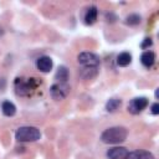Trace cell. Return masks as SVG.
Listing matches in <instances>:
<instances>
[{
  "instance_id": "2e32d148",
  "label": "cell",
  "mask_w": 159,
  "mask_h": 159,
  "mask_svg": "<svg viewBox=\"0 0 159 159\" xmlns=\"http://www.w3.org/2000/svg\"><path fill=\"white\" fill-rule=\"evenodd\" d=\"M125 22H127L128 25H138V24L140 22V16L137 15V14H132V15L127 16Z\"/></svg>"
},
{
  "instance_id": "ac0fdd59",
  "label": "cell",
  "mask_w": 159,
  "mask_h": 159,
  "mask_svg": "<svg viewBox=\"0 0 159 159\" xmlns=\"http://www.w3.org/2000/svg\"><path fill=\"white\" fill-rule=\"evenodd\" d=\"M152 113H153V114H158V113H159V104H158V103H154V104L152 106Z\"/></svg>"
},
{
  "instance_id": "6da1fadb",
  "label": "cell",
  "mask_w": 159,
  "mask_h": 159,
  "mask_svg": "<svg viewBox=\"0 0 159 159\" xmlns=\"http://www.w3.org/2000/svg\"><path fill=\"white\" fill-rule=\"evenodd\" d=\"M127 135L128 130L124 127H111L102 133L101 139L106 144H119L127 139Z\"/></svg>"
},
{
  "instance_id": "7a4b0ae2",
  "label": "cell",
  "mask_w": 159,
  "mask_h": 159,
  "mask_svg": "<svg viewBox=\"0 0 159 159\" xmlns=\"http://www.w3.org/2000/svg\"><path fill=\"white\" fill-rule=\"evenodd\" d=\"M15 138L17 142H36L41 138V132L36 127L25 125V127H20L16 130Z\"/></svg>"
},
{
  "instance_id": "9c48e42d",
  "label": "cell",
  "mask_w": 159,
  "mask_h": 159,
  "mask_svg": "<svg viewBox=\"0 0 159 159\" xmlns=\"http://www.w3.org/2000/svg\"><path fill=\"white\" fill-rule=\"evenodd\" d=\"M127 159H155L154 155L147 150H134V152H130L128 153V157Z\"/></svg>"
},
{
  "instance_id": "30bf717a",
  "label": "cell",
  "mask_w": 159,
  "mask_h": 159,
  "mask_svg": "<svg viewBox=\"0 0 159 159\" xmlns=\"http://www.w3.org/2000/svg\"><path fill=\"white\" fill-rule=\"evenodd\" d=\"M140 62H142V65H143L144 67H147V68L152 67V66L154 65V62H155V55H154V52H152V51H145V52H143L142 56H140Z\"/></svg>"
},
{
  "instance_id": "277c9868",
  "label": "cell",
  "mask_w": 159,
  "mask_h": 159,
  "mask_svg": "<svg viewBox=\"0 0 159 159\" xmlns=\"http://www.w3.org/2000/svg\"><path fill=\"white\" fill-rule=\"evenodd\" d=\"M70 93V86L67 83H55L50 88V94L53 99L61 101Z\"/></svg>"
},
{
  "instance_id": "4fadbf2b",
  "label": "cell",
  "mask_w": 159,
  "mask_h": 159,
  "mask_svg": "<svg viewBox=\"0 0 159 159\" xmlns=\"http://www.w3.org/2000/svg\"><path fill=\"white\" fill-rule=\"evenodd\" d=\"M1 111H2V113H4L5 116L11 117V116H14V114L16 113V107H15V104H14L12 102L5 101V102H2V104H1Z\"/></svg>"
},
{
  "instance_id": "5b68a950",
  "label": "cell",
  "mask_w": 159,
  "mask_h": 159,
  "mask_svg": "<svg viewBox=\"0 0 159 159\" xmlns=\"http://www.w3.org/2000/svg\"><path fill=\"white\" fill-rule=\"evenodd\" d=\"M35 78H30L29 81H22L21 78H16L15 81V88H16V92L17 94L20 96H26L29 94L34 88H35V82H34Z\"/></svg>"
},
{
  "instance_id": "e0dca14e",
  "label": "cell",
  "mask_w": 159,
  "mask_h": 159,
  "mask_svg": "<svg viewBox=\"0 0 159 159\" xmlns=\"http://www.w3.org/2000/svg\"><path fill=\"white\" fill-rule=\"evenodd\" d=\"M152 45V39H144V41H143V43H142V47L143 48H147V47H149Z\"/></svg>"
},
{
  "instance_id": "52a82bcc",
  "label": "cell",
  "mask_w": 159,
  "mask_h": 159,
  "mask_svg": "<svg viewBox=\"0 0 159 159\" xmlns=\"http://www.w3.org/2000/svg\"><path fill=\"white\" fill-rule=\"evenodd\" d=\"M128 149L124 147H113L108 149L107 158L108 159H127L128 157Z\"/></svg>"
},
{
  "instance_id": "8fae6325",
  "label": "cell",
  "mask_w": 159,
  "mask_h": 159,
  "mask_svg": "<svg viewBox=\"0 0 159 159\" xmlns=\"http://www.w3.org/2000/svg\"><path fill=\"white\" fill-rule=\"evenodd\" d=\"M97 15H98V11H97V7L96 6H89L86 11V15H84V24L86 25H92L96 22L97 20Z\"/></svg>"
},
{
  "instance_id": "3957f363",
  "label": "cell",
  "mask_w": 159,
  "mask_h": 159,
  "mask_svg": "<svg viewBox=\"0 0 159 159\" xmlns=\"http://www.w3.org/2000/svg\"><path fill=\"white\" fill-rule=\"evenodd\" d=\"M78 63L83 67H98L101 60L99 56H97L93 52H81L77 57Z\"/></svg>"
},
{
  "instance_id": "8992f818",
  "label": "cell",
  "mask_w": 159,
  "mask_h": 159,
  "mask_svg": "<svg viewBox=\"0 0 159 159\" xmlns=\"http://www.w3.org/2000/svg\"><path fill=\"white\" fill-rule=\"evenodd\" d=\"M148 99L145 97H137V98H133L129 104H128V112H130L132 114H138L140 113L143 109L147 108L148 106Z\"/></svg>"
},
{
  "instance_id": "9a60e30c",
  "label": "cell",
  "mask_w": 159,
  "mask_h": 159,
  "mask_svg": "<svg viewBox=\"0 0 159 159\" xmlns=\"http://www.w3.org/2000/svg\"><path fill=\"white\" fill-rule=\"evenodd\" d=\"M120 104H122V101L119 98H111L106 104V109L108 112H116L120 107Z\"/></svg>"
},
{
  "instance_id": "7c38bea8",
  "label": "cell",
  "mask_w": 159,
  "mask_h": 159,
  "mask_svg": "<svg viewBox=\"0 0 159 159\" xmlns=\"http://www.w3.org/2000/svg\"><path fill=\"white\" fill-rule=\"evenodd\" d=\"M55 80L57 81V83H66L68 80V70L65 66H60L55 75Z\"/></svg>"
},
{
  "instance_id": "ba28073f",
  "label": "cell",
  "mask_w": 159,
  "mask_h": 159,
  "mask_svg": "<svg viewBox=\"0 0 159 159\" xmlns=\"http://www.w3.org/2000/svg\"><path fill=\"white\" fill-rule=\"evenodd\" d=\"M52 65H53L52 63V60L48 56H41L36 61V67L41 72H50L51 68H52Z\"/></svg>"
},
{
  "instance_id": "5bb4252c",
  "label": "cell",
  "mask_w": 159,
  "mask_h": 159,
  "mask_svg": "<svg viewBox=\"0 0 159 159\" xmlns=\"http://www.w3.org/2000/svg\"><path fill=\"white\" fill-rule=\"evenodd\" d=\"M130 62H132V56H130V53H128V52H122V53H119L118 57H117V63H118L119 66H122V67L128 66Z\"/></svg>"
}]
</instances>
